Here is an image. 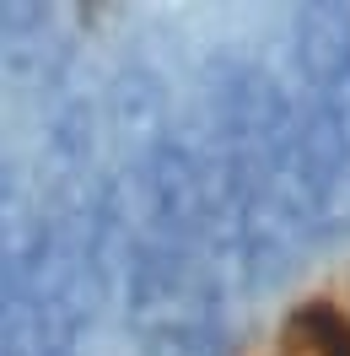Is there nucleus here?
Masks as SVG:
<instances>
[]
</instances>
